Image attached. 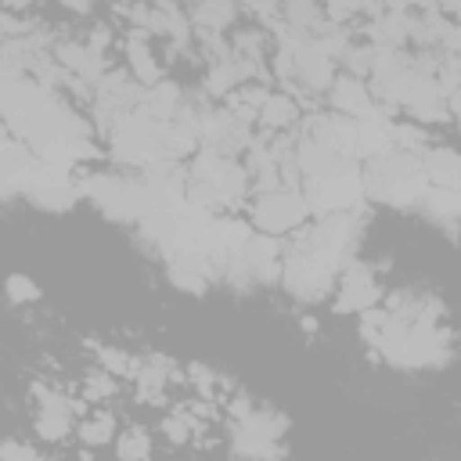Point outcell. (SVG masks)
<instances>
[{"instance_id": "10", "label": "cell", "mask_w": 461, "mask_h": 461, "mask_svg": "<svg viewBox=\"0 0 461 461\" xmlns=\"http://www.w3.org/2000/svg\"><path fill=\"white\" fill-rule=\"evenodd\" d=\"M166 277L173 288L187 292V295H205L216 281H223L220 267L202 256V252H180V256H169L166 259Z\"/></svg>"}, {"instance_id": "18", "label": "cell", "mask_w": 461, "mask_h": 461, "mask_svg": "<svg viewBox=\"0 0 461 461\" xmlns=\"http://www.w3.org/2000/svg\"><path fill=\"white\" fill-rule=\"evenodd\" d=\"M94 353L101 360V371H108V375H130V378L137 375V360L130 353L112 349V346H94Z\"/></svg>"}, {"instance_id": "22", "label": "cell", "mask_w": 461, "mask_h": 461, "mask_svg": "<svg viewBox=\"0 0 461 461\" xmlns=\"http://www.w3.org/2000/svg\"><path fill=\"white\" fill-rule=\"evenodd\" d=\"M0 457H4V461H50V457H43L36 447L18 443V439H7L4 450H0Z\"/></svg>"}, {"instance_id": "8", "label": "cell", "mask_w": 461, "mask_h": 461, "mask_svg": "<svg viewBox=\"0 0 461 461\" xmlns=\"http://www.w3.org/2000/svg\"><path fill=\"white\" fill-rule=\"evenodd\" d=\"M378 299H382V288H378L375 270L360 259L346 263V270L335 285V310L339 313H367V310H375Z\"/></svg>"}, {"instance_id": "23", "label": "cell", "mask_w": 461, "mask_h": 461, "mask_svg": "<svg viewBox=\"0 0 461 461\" xmlns=\"http://www.w3.org/2000/svg\"><path fill=\"white\" fill-rule=\"evenodd\" d=\"M447 112H450V115H454V122L461 126V86L447 94Z\"/></svg>"}, {"instance_id": "15", "label": "cell", "mask_w": 461, "mask_h": 461, "mask_svg": "<svg viewBox=\"0 0 461 461\" xmlns=\"http://www.w3.org/2000/svg\"><path fill=\"white\" fill-rule=\"evenodd\" d=\"M187 14H191V25L202 40H220L223 29H230L238 7L234 4H202V7H191Z\"/></svg>"}, {"instance_id": "9", "label": "cell", "mask_w": 461, "mask_h": 461, "mask_svg": "<svg viewBox=\"0 0 461 461\" xmlns=\"http://www.w3.org/2000/svg\"><path fill=\"white\" fill-rule=\"evenodd\" d=\"M328 104H331V112H339L346 119H357V122L360 119H371V115H393V112H385L375 101L371 83L360 79V76H349V72H339L335 76V83L328 90Z\"/></svg>"}, {"instance_id": "16", "label": "cell", "mask_w": 461, "mask_h": 461, "mask_svg": "<svg viewBox=\"0 0 461 461\" xmlns=\"http://www.w3.org/2000/svg\"><path fill=\"white\" fill-rule=\"evenodd\" d=\"M76 436H79L86 447H104V443L115 439V418L104 414V411H101V414H86V418H79Z\"/></svg>"}, {"instance_id": "12", "label": "cell", "mask_w": 461, "mask_h": 461, "mask_svg": "<svg viewBox=\"0 0 461 461\" xmlns=\"http://www.w3.org/2000/svg\"><path fill=\"white\" fill-rule=\"evenodd\" d=\"M421 166H425V176L432 187H443V191H461V155L447 144H436L421 155Z\"/></svg>"}, {"instance_id": "2", "label": "cell", "mask_w": 461, "mask_h": 461, "mask_svg": "<svg viewBox=\"0 0 461 461\" xmlns=\"http://www.w3.org/2000/svg\"><path fill=\"white\" fill-rule=\"evenodd\" d=\"M79 187H83V198H90L115 223H140L148 212L166 205L144 184L140 173H83Z\"/></svg>"}, {"instance_id": "14", "label": "cell", "mask_w": 461, "mask_h": 461, "mask_svg": "<svg viewBox=\"0 0 461 461\" xmlns=\"http://www.w3.org/2000/svg\"><path fill=\"white\" fill-rule=\"evenodd\" d=\"M421 216L432 220L436 227H461V191H443V187H429V194L421 198Z\"/></svg>"}, {"instance_id": "6", "label": "cell", "mask_w": 461, "mask_h": 461, "mask_svg": "<svg viewBox=\"0 0 461 461\" xmlns=\"http://www.w3.org/2000/svg\"><path fill=\"white\" fill-rule=\"evenodd\" d=\"M140 101H144V86L130 72H108L90 94V115L104 133H112L140 108Z\"/></svg>"}, {"instance_id": "13", "label": "cell", "mask_w": 461, "mask_h": 461, "mask_svg": "<svg viewBox=\"0 0 461 461\" xmlns=\"http://www.w3.org/2000/svg\"><path fill=\"white\" fill-rule=\"evenodd\" d=\"M299 122H303L299 101H295L292 94H285V90H270V97H267L263 108H259V122H256V126H263L267 133H288V130L299 126Z\"/></svg>"}, {"instance_id": "20", "label": "cell", "mask_w": 461, "mask_h": 461, "mask_svg": "<svg viewBox=\"0 0 461 461\" xmlns=\"http://www.w3.org/2000/svg\"><path fill=\"white\" fill-rule=\"evenodd\" d=\"M40 299V285L25 274H11L7 277V303L11 306H25V303H36Z\"/></svg>"}, {"instance_id": "19", "label": "cell", "mask_w": 461, "mask_h": 461, "mask_svg": "<svg viewBox=\"0 0 461 461\" xmlns=\"http://www.w3.org/2000/svg\"><path fill=\"white\" fill-rule=\"evenodd\" d=\"M191 432H194V418L187 414V411H173V414H166L162 418V436L169 439V443H187L191 439Z\"/></svg>"}, {"instance_id": "5", "label": "cell", "mask_w": 461, "mask_h": 461, "mask_svg": "<svg viewBox=\"0 0 461 461\" xmlns=\"http://www.w3.org/2000/svg\"><path fill=\"white\" fill-rule=\"evenodd\" d=\"M249 223L259 230V234H270V238H285V234H295L299 227H306V220L313 216L303 191L299 187H277V191H263L252 198V209H249Z\"/></svg>"}, {"instance_id": "17", "label": "cell", "mask_w": 461, "mask_h": 461, "mask_svg": "<svg viewBox=\"0 0 461 461\" xmlns=\"http://www.w3.org/2000/svg\"><path fill=\"white\" fill-rule=\"evenodd\" d=\"M115 454H119V461H148L151 457V436L140 425H130L115 436Z\"/></svg>"}, {"instance_id": "11", "label": "cell", "mask_w": 461, "mask_h": 461, "mask_svg": "<svg viewBox=\"0 0 461 461\" xmlns=\"http://www.w3.org/2000/svg\"><path fill=\"white\" fill-rule=\"evenodd\" d=\"M122 54H126V72L148 90L155 83H162V65L155 61V50L148 43V32L144 29H130L122 36Z\"/></svg>"}, {"instance_id": "4", "label": "cell", "mask_w": 461, "mask_h": 461, "mask_svg": "<svg viewBox=\"0 0 461 461\" xmlns=\"http://www.w3.org/2000/svg\"><path fill=\"white\" fill-rule=\"evenodd\" d=\"M285 429H288V421L277 411L256 407L252 414H245L230 425V450L238 461H277Z\"/></svg>"}, {"instance_id": "24", "label": "cell", "mask_w": 461, "mask_h": 461, "mask_svg": "<svg viewBox=\"0 0 461 461\" xmlns=\"http://www.w3.org/2000/svg\"><path fill=\"white\" fill-rule=\"evenodd\" d=\"M303 328H306V331H321V324H317L313 317H303Z\"/></svg>"}, {"instance_id": "3", "label": "cell", "mask_w": 461, "mask_h": 461, "mask_svg": "<svg viewBox=\"0 0 461 461\" xmlns=\"http://www.w3.org/2000/svg\"><path fill=\"white\" fill-rule=\"evenodd\" d=\"M249 180L252 176H249L245 162L198 148L191 155V166H187V198L209 212L227 209L249 194Z\"/></svg>"}, {"instance_id": "7", "label": "cell", "mask_w": 461, "mask_h": 461, "mask_svg": "<svg viewBox=\"0 0 461 461\" xmlns=\"http://www.w3.org/2000/svg\"><path fill=\"white\" fill-rule=\"evenodd\" d=\"M32 396H36L32 432L43 443H61L68 432H76V425H79V400H68V396L54 393V389H43V385H32Z\"/></svg>"}, {"instance_id": "21", "label": "cell", "mask_w": 461, "mask_h": 461, "mask_svg": "<svg viewBox=\"0 0 461 461\" xmlns=\"http://www.w3.org/2000/svg\"><path fill=\"white\" fill-rule=\"evenodd\" d=\"M83 393H86V403L104 400V396H115V375H108V371H94V375H86Z\"/></svg>"}, {"instance_id": "1", "label": "cell", "mask_w": 461, "mask_h": 461, "mask_svg": "<svg viewBox=\"0 0 461 461\" xmlns=\"http://www.w3.org/2000/svg\"><path fill=\"white\" fill-rule=\"evenodd\" d=\"M364 173V194L367 202L393 205V209H418L421 198L429 194V176L421 166V155L407 151H389L360 166Z\"/></svg>"}]
</instances>
